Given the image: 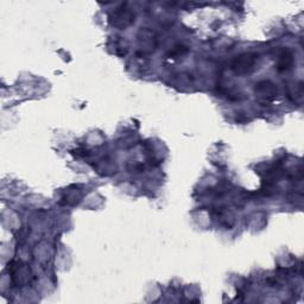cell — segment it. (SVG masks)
<instances>
[{
    "mask_svg": "<svg viewBox=\"0 0 304 304\" xmlns=\"http://www.w3.org/2000/svg\"><path fill=\"white\" fill-rule=\"evenodd\" d=\"M134 16L132 15L128 11H122V12H115L113 13V17L111 18L112 24L115 26L119 27H126L129 24H132V22H134Z\"/></svg>",
    "mask_w": 304,
    "mask_h": 304,
    "instance_id": "cell-2",
    "label": "cell"
},
{
    "mask_svg": "<svg viewBox=\"0 0 304 304\" xmlns=\"http://www.w3.org/2000/svg\"><path fill=\"white\" fill-rule=\"evenodd\" d=\"M257 58H258V56L254 55V53H246V55H241V56H239L238 58H235V61L233 62L232 68L234 69L236 73H246L254 67Z\"/></svg>",
    "mask_w": 304,
    "mask_h": 304,
    "instance_id": "cell-1",
    "label": "cell"
},
{
    "mask_svg": "<svg viewBox=\"0 0 304 304\" xmlns=\"http://www.w3.org/2000/svg\"><path fill=\"white\" fill-rule=\"evenodd\" d=\"M255 91L261 93L266 100H274L276 98L275 84L270 82H260L258 84V87H255Z\"/></svg>",
    "mask_w": 304,
    "mask_h": 304,
    "instance_id": "cell-3",
    "label": "cell"
}]
</instances>
